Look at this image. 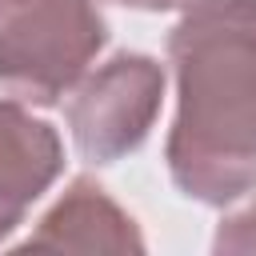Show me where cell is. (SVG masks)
Instances as JSON below:
<instances>
[{
  "label": "cell",
  "instance_id": "cell-3",
  "mask_svg": "<svg viewBox=\"0 0 256 256\" xmlns=\"http://www.w3.org/2000/svg\"><path fill=\"white\" fill-rule=\"evenodd\" d=\"M164 100V68L144 52H116L88 80H80L68 104V128L84 160L112 164L136 152Z\"/></svg>",
  "mask_w": 256,
  "mask_h": 256
},
{
  "label": "cell",
  "instance_id": "cell-7",
  "mask_svg": "<svg viewBox=\"0 0 256 256\" xmlns=\"http://www.w3.org/2000/svg\"><path fill=\"white\" fill-rule=\"evenodd\" d=\"M128 8H140V12H168V8H188L196 0H120Z\"/></svg>",
  "mask_w": 256,
  "mask_h": 256
},
{
  "label": "cell",
  "instance_id": "cell-2",
  "mask_svg": "<svg viewBox=\"0 0 256 256\" xmlns=\"http://www.w3.org/2000/svg\"><path fill=\"white\" fill-rule=\"evenodd\" d=\"M104 40L96 0H0V88L52 108L84 80Z\"/></svg>",
  "mask_w": 256,
  "mask_h": 256
},
{
  "label": "cell",
  "instance_id": "cell-4",
  "mask_svg": "<svg viewBox=\"0 0 256 256\" xmlns=\"http://www.w3.org/2000/svg\"><path fill=\"white\" fill-rule=\"evenodd\" d=\"M64 168V144L48 120L24 104L0 100V240L16 232L28 208L52 188Z\"/></svg>",
  "mask_w": 256,
  "mask_h": 256
},
{
  "label": "cell",
  "instance_id": "cell-6",
  "mask_svg": "<svg viewBox=\"0 0 256 256\" xmlns=\"http://www.w3.org/2000/svg\"><path fill=\"white\" fill-rule=\"evenodd\" d=\"M212 252H228V256H252L256 252V204H248L244 212L228 216L216 228Z\"/></svg>",
  "mask_w": 256,
  "mask_h": 256
},
{
  "label": "cell",
  "instance_id": "cell-5",
  "mask_svg": "<svg viewBox=\"0 0 256 256\" xmlns=\"http://www.w3.org/2000/svg\"><path fill=\"white\" fill-rule=\"evenodd\" d=\"M20 248H32V252H144V236H140L136 220L96 180L80 176L40 216L36 232Z\"/></svg>",
  "mask_w": 256,
  "mask_h": 256
},
{
  "label": "cell",
  "instance_id": "cell-1",
  "mask_svg": "<svg viewBox=\"0 0 256 256\" xmlns=\"http://www.w3.org/2000/svg\"><path fill=\"white\" fill-rule=\"evenodd\" d=\"M172 184L212 208L256 188V0H196L168 32Z\"/></svg>",
  "mask_w": 256,
  "mask_h": 256
}]
</instances>
